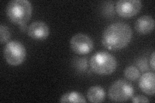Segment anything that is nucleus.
I'll return each instance as SVG.
<instances>
[{
	"instance_id": "2",
	"label": "nucleus",
	"mask_w": 155,
	"mask_h": 103,
	"mask_svg": "<svg viewBox=\"0 0 155 103\" xmlns=\"http://www.w3.org/2000/svg\"><path fill=\"white\" fill-rule=\"evenodd\" d=\"M6 12L10 21L21 25L31 18L32 7L27 0H12L8 3Z\"/></svg>"
},
{
	"instance_id": "10",
	"label": "nucleus",
	"mask_w": 155,
	"mask_h": 103,
	"mask_svg": "<svg viewBox=\"0 0 155 103\" xmlns=\"http://www.w3.org/2000/svg\"><path fill=\"white\" fill-rule=\"evenodd\" d=\"M154 28V20L150 16L145 15L138 18L135 23V29L138 33L146 34L151 32Z\"/></svg>"
},
{
	"instance_id": "4",
	"label": "nucleus",
	"mask_w": 155,
	"mask_h": 103,
	"mask_svg": "<svg viewBox=\"0 0 155 103\" xmlns=\"http://www.w3.org/2000/svg\"><path fill=\"white\" fill-rule=\"evenodd\" d=\"M134 88L128 81L119 79L114 81L109 88V96L114 102H125L134 94Z\"/></svg>"
},
{
	"instance_id": "17",
	"label": "nucleus",
	"mask_w": 155,
	"mask_h": 103,
	"mask_svg": "<svg viewBox=\"0 0 155 103\" xmlns=\"http://www.w3.org/2000/svg\"><path fill=\"white\" fill-rule=\"evenodd\" d=\"M26 24H21L20 25V28L22 31H25L27 30V27H26Z\"/></svg>"
},
{
	"instance_id": "11",
	"label": "nucleus",
	"mask_w": 155,
	"mask_h": 103,
	"mask_svg": "<svg viewBox=\"0 0 155 103\" xmlns=\"http://www.w3.org/2000/svg\"><path fill=\"white\" fill-rule=\"evenodd\" d=\"M87 97L91 102H101L105 100V92L101 86H93L87 91Z\"/></svg>"
},
{
	"instance_id": "13",
	"label": "nucleus",
	"mask_w": 155,
	"mask_h": 103,
	"mask_svg": "<svg viewBox=\"0 0 155 103\" xmlns=\"http://www.w3.org/2000/svg\"><path fill=\"white\" fill-rule=\"evenodd\" d=\"M124 76L130 81H136L140 77V72L137 67L134 66H129L125 68L124 71Z\"/></svg>"
},
{
	"instance_id": "5",
	"label": "nucleus",
	"mask_w": 155,
	"mask_h": 103,
	"mask_svg": "<svg viewBox=\"0 0 155 103\" xmlns=\"http://www.w3.org/2000/svg\"><path fill=\"white\" fill-rule=\"evenodd\" d=\"M25 48L18 41L8 42L3 48L5 59L9 65L18 66L21 65L26 57Z\"/></svg>"
},
{
	"instance_id": "14",
	"label": "nucleus",
	"mask_w": 155,
	"mask_h": 103,
	"mask_svg": "<svg viewBox=\"0 0 155 103\" xmlns=\"http://www.w3.org/2000/svg\"><path fill=\"white\" fill-rule=\"evenodd\" d=\"M0 36H1L0 41L2 44L7 43L11 37V32L9 28L3 24H1L0 25Z\"/></svg>"
},
{
	"instance_id": "9",
	"label": "nucleus",
	"mask_w": 155,
	"mask_h": 103,
	"mask_svg": "<svg viewBox=\"0 0 155 103\" xmlns=\"http://www.w3.org/2000/svg\"><path fill=\"white\" fill-rule=\"evenodd\" d=\"M154 77L153 72H146L140 78V88L145 94L149 95H153L155 93Z\"/></svg>"
},
{
	"instance_id": "7",
	"label": "nucleus",
	"mask_w": 155,
	"mask_h": 103,
	"mask_svg": "<svg viewBox=\"0 0 155 103\" xmlns=\"http://www.w3.org/2000/svg\"><path fill=\"white\" fill-rule=\"evenodd\" d=\"M142 6V2L140 0H120L116 2V11L121 17L130 18L137 15Z\"/></svg>"
},
{
	"instance_id": "6",
	"label": "nucleus",
	"mask_w": 155,
	"mask_h": 103,
	"mask_svg": "<svg viewBox=\"0 0 155 103\" xmlns=\"http://www.w3.org/2000/svg\"><path fill=\"white\" fill-rule=\"evenodd\" d=\"M70 47L71 50L78 54H87L93 50L94 43L89 36L79 33L71 37Z\"/></svg>"
},
{
	"instance_id": "15",
	"label": "nucleus",
	"mask_w": 155,
	"mask_h": 103,
	"mask_svg": "<svg viewBox=\"0 0 155 103\" xmlns=\"http://www.w3.org/2000/svg\"><path fill=\"white\" fill-rule=\"evenodd\" d=\"M131 101L133 102H149L147 97L142 95H138L133 97Z\"/></svg>"
},
{
	"instance_id": "8",
	"label": "nucleus",
	"mask_w": 155,
	"mask_h": 103,
	"mask_svg": "<svg viewBox=\"0 0 155 103\" xmlns=\"http://www.w3.org/2000/svg\"><path fill=\"white\" fill-rule=\"evenodd\" d=\"M27 33L28 36L34 40H43L48 36L49 28L45 22L36 21L28 26Z\"/></svg>"
},
{
	"instance_id": "12",
	"label": "nucleus",
	"mask_w": 155,
	"mask_h": 103,
	"mask_svg": "<svg viewBox=\"0 0 155 103\" xmlns=\"http://www.w3.org/2000/svg\"><path fill=\"white\" fill-rule=\"evenodd\" d=\"M60 102H86L85 98L80 93L77 92H69L63 95L60 99Z\"/></svg>"
},
{
	"instance_id": "3",
	"label": "nucleus",
	"mask_w": 155,
	"mask_h": 103,
	"mask_svg": "<svg viewBox=\"0 0 155 103\" xmlns=\"http://www.w3.org/2000/svg\"><path fill=\"white\" fill-rule=\"evenodd\" d=\"M90 66L93 72L97 74L109 75L115 71L117 62L116 58L110 53L100 51L91 57Z\"/></svg>"
},
{
	"instance_id": "16",
	"label": "nucleus",
	"mask_w": 155,
	"mask_h": 103,
	"mask_svg": "<svg viewBox=\"0 0 155 103\" xmlns=\"http://www.w3.org/2000/svg\"><path fill=\"white\" fill-rule=\"evenodd\" d=\"M150 65H151V67L152 68L153 70H154V52L152 53L151 57L150 59Z\"/></svg>"
},
{
	"instance_id": "1",
	"label": "nucleus",
	"mask_w": 155,
	"mask_h": 103,
	"mask_svg": "<svg viewBox=\"0 0 155 103\" xmlns=\"http://www.w3.org/2000/svg\"><path fill=\"white\" fill-rule=\"evenodd\" d=\"M132 29L124 22H116L107 27L103 33L101 42L104 46L110 50L125 48L131 40Z\"/></svg>"
}]
</instances>
